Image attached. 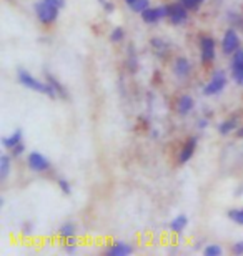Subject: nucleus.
<instances>
[{"label": "nucleus", "mask_w": 243, "mask_h": 256, "mask_svg": "<svg viewBox=\"0 0 243 256\" xmlns=\"http://www.w3.org/2000/svg\"><path fill=\"white\" fill-rule=\"evenodd\" d=\"M182 2L187 5L188 10H196L201 4H203V0H182Z\"/></svg>", "instance_id": "nucleus-26"}, {"label": "nucleus", "mask_w": 243, "mask_h": 256, "mask_svg": "<svg viewBox=\"0 0 243 256\" xmlns=\"http://www.w3.org/2000/svg\"><path fill=\"white\" fill-rule=\"evenodd\" d=\"M196 125H198V128H205L206 125H208V122H206L205 118H201V120H198V124Z\"/></svg>", "instance_id": "nucleus-33"}, {"label": "nucleus", "mask_w": 243, "mask_h": 256, "mask_svg": "<svg viewBox=\"0 0 243 256\" xmlns=\"http://www.w3.org/2000/svg\"><path fill=\"white\" fill-rule=\"evenodd\" d=\"M22 232H24V234H30V233H32V224L25 223L24 226H22Z\"/></svg>", "instance_id": "nucleus-32"}, {"label": "nucleus", "mask_w": 243, "mask_h": 256, "mask_svg": "<svg viewBox=\"0 0 243 256\" xmlns=\"http://www.w3.org/2000/svg\"><path fill=\"white\" fill-rule=\"evenodd\" d=\"M168 20L173 25H182L188 20V7L183 2L168 5Z\"/></svg>", "instance_id": "nucleus-4"}, {"label": "nucleus", "mask_w": 243, "mask_h": 256, "mask_svg": "<svg viewBox=\"0 0 243 256\" xmlns=\"http://www.w3.org/2000/svg\"><path fill=\"white\" fill-rule=\"evenodd\" d=\"M29 168L37 173H44L50 168V160L45 155H42L40 152H32L27 158Z\"/></svg>", "instance_id": "nucleus-8"}, {"label": "nucleus", "mask_w": 243, "mask_h": 256, "mask_svg": "<svg viewBox=\"0 0 243 256\" xmlns=\"http://www.w3.org/2000/svg\"><path fill=\"white\" fill-rule=\"evenodd\" d=\"M215 48H216V44L211 37L200 38V58L205 65L211 64L215 60Z\"/></svg>", "instance_id": "nucleus-7"}, {"label": "nucleus", "mask_w": 243, "mask_h": 256, "mask_svg": "<svg viewBox=\"0 0 243 256\" xmlns=\"http://www.w3.org/2000/svg\"><path fill=\"white\" fill-rule=\"evenodd\" d=\"M19 82L24 86H27V88L34 90V92H39V94L47 95V96H50V98H55V96H57L55 90L52 88L49 82H40L39 78H35L30 72L24 70V68L19 70Z\"/></svg>", "instance_id": "nucleus-1"}, {"label": "nucleus", "mask_w": 243, "mask_h": 256, "mask_svg": "<svg viewBox=\"0 0 243 256\" xmlns=\"http://www.w3.org/2000/svg\"><path fill=\"white\" fill-rule=\"evenodd\" d=\"M34 10H35V15H37V18L40 20V22L45 24V25H50L59 18V10L60 8L54 7V5L45 2V0H39V2H35Z\"/></svg>", "instance_id": "nucleus-2"}, {"label": "nucleus", "mask_w": 243, "mask_h": 256, "mask_svg": "<svg viewBox=\"0 0 243 256\" xmlns=\"http://www.w3.org/2000/svg\"><path fill=\"white\" fill-rule=\"evenodd\" d=\"M196 143H198V138H196V136H192L190 140H187V143L183 145L182 152H180V155H178V163H180V165H185V163H187L190 158L193 156Z\"/></svg>", "instance_id": "nucleus-10"}, {"label": "nucleus", "mask_w": 243, "mask_h": 256, "mask_svg": "<svg viewBox=\"0 0 243 256\" xmlns=\"http://www.w3.org/2000/svg\"><path fill=\"white\" fill-rule=\"evenodd\" d=\"M47 82L50 84V86L52 88L55 90V94H57V96H62V98H67V92H65V88H64V85L60 84L59 80L55 78L54 75H47Z\"/></svg>", "instance_id": "nucleus-17"}, {"label": "nucleus", "mask_w": 243, "mask_h": 256, "mask_svg": "<svg viewBox=\"0 0 243 256\" xmlns=\"http://www.w3.org/2000/svg\"><path fill=\"white\" fill-rule=\"evenodd\" d=\"M240 48V37L233 28H228L221 38V50L225 55H233Z\"/></svg>", "instance_id": "nucleus-6"}, {"label": "nucleus", "mask_w": 243, "mask_h": 256, "mask_svg": "<svg viewBox=\"0 0 243 256\" xmlns=\"http://www.w3.org/2000/svg\"><path fill=\"white\" fill-rule=\"evenodd\" d=\"M173 72H175V75H177L178 78H187V76L190 75V72H192V64H190L188 58L180 57V58L175 60Z\"/></svg>", "instance_id": "nucleus-12"}, {"label": "nucleus", "mask_w": 243, "mask_h": 256, "mask_svg": "<svg viewBox=\"0 0 243 256\" xmlns=\"http://www.w3.org/2000/svg\"><path fill=\"white\" fill-rule=\"evenodd\" d=\"M236 136H238V138H243V125L236 128Z\"/></svg>", "instance_id": "nucleus-34"}, {"label": "nucleus", "mask_w": 243, "mask_h": 256, "mask_svg": "<svg viewBox=\"0 0 243 256\" xmlns=\"http://www.w3.org/2000/svg\"><path fill=\"white\" fill-rule=\"evenodd\" d=\"M231 76L238 85H243V50L238 48L231 58Z\"/></svg>", "instance_id": "nucleus-9"}, {"label": "nucleus", "mask_w": 243, "mask_h": 256, "mask_svg": "<svg viewBox=\"0 0 243 256\" xmlns=\"http://www.w3.org/2000/svg\"><path fill=\"white\" fill-rule=\"evenodd\" d=\"M45 2H49V4H52L54 7H57V8H62L65 5V0H45Z\"/></svg>", "instance_id": "nucleus-30"}, {"label": "nucleus", "mask_w": 243, "mask_h": 256, "mask_svg": "<svg viewBox=\"0 0 243 256\" xmlns=\"http://www.w3.org/2000/svg\"><path fill=\"white\" fill-rule=\"evenodd\" d=\"M65 244H64V252L65 253H69V254H72V253H75L77 252V240L75 238H69V240H65Z\"/></svg>", "instance_id": "nucleus-25"}, {"label": "nucleus", "mask_w": 243, "mask_h": 256, "mask_svg": "<svg viewBox=\"0 0 243 256\" xmlns=\"http://www.w3.org/2000/svg\"><path fill=\"white\" fill-rule=\"evenodd\" d=\"M236 128H238V116H231V118H226L221 122L218 126V132H220V135H230Z\"/></svg>", "instance_id": "nucleus-14"}, {"label": "nucleus", "mask_w": 243, "mask_h": 256, "mask_svg": "<svg viewBox=\"0 0 243 256\" xmlns=\"http://www.w3.org/2000/svg\"><path fill=\"white\" fill-rule=\"evenodd\" d=\"M168 18V5H160V7H148L142 12V20L145 24H157L160 20Z\"/></svg>", "instance_id": "nucleus-5"}, {"label": "nucleus", "mask_w": 243, "mask_h": 256, "mask_svg": "<svg viewBox=\"0 0 243 256\" xmlns=\"http://www.w3.org/2000/svg\"><path fill=\"white\" fill-rule=\"evenodd\" d=\"M228 218L236 224H243V210H230Z\"/></svg>", "instance_id": "nucleus-24"}, {"label": "nucleus", "mask_w": 243, "mask_h": 256, "mask_svg": "<svg viewBox=\"0 0 243 256\" xmlns=\"http://www.w3.org/2000/svg\"><path fill=\"white\" fill-rule=\"evenodd\" d=\"M233 253L235 254H243V242H238L233 246Z\"/></svg>", "instance_id": "nucleus-31"}, {"label": "nucleus", "mask_w": 243, "mask_h": 256, "mask_svg": "<svg viewBox=\"0 0 243 256\" xmlns=\"http://www.w3.org/2000/svg\"><path fill=\"white\" fill-rule=\"evenodd\" d=\"M123 37H125V32H123V28L122 27H115L112 30V34H110V40L113 44H118V42H122Z\"/></svg>", "instance_id": "nucleus-23"}, {"label": "nucleus", "mask_w": 243, "mask_h": 256, "mask_svg": "<svg viewBox=\"0 0 243 256\" xmlns=\"http://www.w3.org/2000/svg\"><path fill=\"white\" fill-rule=\"evenodd\" d=\"M188 224V218L187 214H177L172 222H170V230H172L173 233H182L185 228H187Z\"/></svg>", "instance_id": "nucleus-15"}, {"label": "nucleus", "mask_w": 243, "mask_h": 256, "mask_svg": "<svg viewBox=\"0 0 243 256\" xmlns=\"http://www.w3.org/2000/svg\"><path fill=\"white\" fill-rule=\"evenodd\" d=\"M10 173V156L9 155H2L0 156V180H7Z\"/></svg>", "instance_id": "nucleus-20"}, {"label": "nucleus", "mask_w": 243, "mask_h": 256, "mask_svg": "<svg viewBox=\"0 0 243 256\" xmlns=\"http://www.w3.org/2000/svg\"><path fill=\"white\" fill-rule=\"evenodd\" d=\"M152 47L157 50V54H160V55H163L168 50V45L160 38H152Z\"/></svg>", "instance_id": "nucleus-22"}, {"label": "nucleus", "mask_w": 243, "mask_h": 256, "mask_svg": "<svg viewBox=\"0 0 243 256\" xmlns=\"http://www.w3.org/2000/svg\"><path fill=\"white\" fill-rule=\"evenodd\" d=\"M59 186H60V190L64 192V193H67L69 194L70 192H72V188H70V183L65 180V178H60L59 180Z\"/></svg>", "instance_id": "nucleus-27"}, {"label": "nucleus", "mask_w": 243, "mask_h": 256, "mask_svg": "<svg viewBox=\"0 0 243 256\" xmlns=\"http://www.w3.org/2000/svg\"><path fill=\"white\" fill-rule=\"evenodd\" d=\"M226 86V75L223 72H215L211 75L210 82L203 86V95L206 96H213V95H218L220 92H223V88Z\"/></svg>", "instance_id": "nucleus-3"}, {"label": "nucleus", "mask_w": 243, "mask_h": 256, "mask_svg": "<svg viewBox=\"0 0 243 256\" xmlns=\"http://www.w3.org/2000/svg\"><path fill=\"white\" fill-rule=\"evenodd\" d=\"M125 4L128 5V8L133 10V12L142 14L143 10L148 8V0H125Z\"/></svg>", "instance_id": "nucleus-19"}, {"label": "nucleus", "mask_w": 243, "mask_h": 256, "mask_svg": "<svg viewBox=\"0 0 243 256\" xmlns=\"http://www.w3.org/2000/svg\"><path fill=\"white\" fill-rule=\"evenodd\" d=\"M9 152L12 153L14 156H19V155H22V153L25 152V145H24V143H19L17 146H14L12 150H9Z\"/></svg>", "instance_id": "nucleus-28"}, {"label": "nucleus", "mask_w": 243, "mask_h": 256, "mask_svg": "<svg viewBox=\"0 0 243 256\" xmlns=\"http://www.w3.org/2000/svg\"><path fill=\"white\" fill-rule=\"evenodd\" d=\"M19 143H22V130H15L10 136L2 138V145L7 148V150H12V148L17 146Z\"/></svg>", "instance_id": "nucleus-16"}, {"label": "nucleus", "mask_w": 243, "mask_h": 256, "mask_svg": "<svg viewBox=\"0 0 243 256\" xmlns=\"http://www.w3.org/2000/svg\"><path fill=\"white\" fill-rule=\"evenodd\" d=\"M98 2H100V5L107 10V12H113V8H115L110 0H98Z\"/></svg>", "instance_id": "nucleus-29"}, {"label": "nucleus", "mask_w": 243, "mask_h": 256, "mask_svg": "<svg viewBox=\"0 0 243 256\" xmlns=\"http://www.w3.org/2000/svg\"><path fill=\"white\" fill-rule=\"evenodd\" d=\"M203 254L205 256H220V254H223V250H221L218 244H208V246H205L203 250Z\"/></svg>", "instance_id": "nucleus-21"}, {"label": "nucleus", "mask_w": 243, "mask_h": 256, "mask_svg": "<svg viewBox=\"0 0 243 256\" xmlns=\"http://www.w3.org/2000/svg\"><path fill=\"white\" fill-rule=\"evenodd\" d=\"M75 233H77V230H75V224H74V223H64V224H62V226L59 228L60 238H64V240L75 238Z\"/></svg>", "instance_id": "nucleus-18"}, {"label": "nucleus", "mask_w": 243, "mask_h": 256, "mask_svg": "<svg viewBox=\"0 0 243 256\" xmlns=\"http://www.w3.org/2000/svg\"><path fill=\"white\" fill-rule=\"evenodd\" d=\"M195 108V102L190 95H182L177 100V112L178 115L187 116L188 114H192V110Z\"/></svg>", "instance_id": "nucleus-13"}, {"label": "nucleus", "mask_w": 243, "mask_h": 256, "mask_svg": "<svg viewBox=\"0 0 243 256\" xmlns=\"http://www.w3.org/2000/svg\"><path fill=\"white\" fill-rule=\"evenodd\" d=\"M132 252H133V248L125 242H115L105 250V253L108 256H128Z\"/></svg>", "instance_id": "nucleus-11"}]
</instances>
